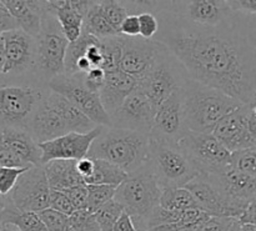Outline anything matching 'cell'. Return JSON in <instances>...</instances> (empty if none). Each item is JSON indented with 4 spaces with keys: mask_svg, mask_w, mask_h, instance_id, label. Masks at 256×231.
I'll list each match as a JSON object with an SVG mask.
<instances>
[{
    "mask_svg": "<svg viewBox=\"0 0 256 231\" xmlns=\"http://www.w3.org/2000/svg\"><path fill=\"white\" fill-rule=\"evenodd\" d=\"M122 42H124L122 35L102 40V52H104V62H102V69H104L105 72H112V70L120 69V62H122Z\"/></svg>",
    "mask_w": 256,
    "mask_h": 231,
    "instance_id": "d6a6232c",
    "label": "cell"
},
{
    "mask_svg": "<svg viewBox=\"0 0 256 231\" xmlns=\"http://www.w3.org/2000/svg\"><path fill=\"white\" fill-rule=\"evenodd\" d=\"M124 212V208L116 200H112V202L102 205L94 214L100 231H112L115 224H116L118 220L120 219Z\"/></svg>",
    "mask_w": 256,
    "mask_h": 231,
    "instance_id": "e575fe53",
    "label": "cell"
},
{
    "mask_svg": "<svg viewBox=\"0 0 256 231\" xmlns=\"http://www.w3.org/2000/svg\"><path fill=\"white\" fill-rule=\"evenodd\" d=\"M184 14L188 22L205 28H218L228 22L232 10L226 2L218 0H195L184 2Z\"/></svg>",
    "mask_w": 256,
    "mask_h": 231,
    "instance_id": "603a6c76",
    "label": "cell"
},
{
    "mask_svg": "<svg viewBox=\"0 0 256 231\" xmlns=\"http://www.w3.org/2000/svg\"><path fill=\"white\" fill-rule=\"evenodd\" d=\"M26 130L39 144L69 134L66 125L64 124L60 115L45 102V96L32 114Z\"/></svg>",
    "mask_w": 256,
    "mask_h": 231,
    "instance_id": "cb8c5ba5",
    "label": "cell"
},
{
    "mask_svg": "<svg viewBox=\"0 0 256 231\" xmlns=\"http://www.w3.org/2000/svg\"><path fill=\"white\" fill-rule=\"evenodd\" d=\"M70 224L72 231H100L95 215L88 210H76L70 215Z\"/></svg>",
    "mask_w": 256,
    "mask_h": 231,
    "instance_id": "f35d334b",
    "label": "cell"
},
{
    "mask_svg": "<svg viewBox=\"0 0 256 231\" xmlns=\"http://www.w3.org/2000/svg\"><path fill=\"white\" fill-rule=\"evenodd\" d=\"M182 92L185 124L192 132L212 134L220 120L245 105L192 79L188 80Z\"/></svg>",
    "mask_w": 256,
    "mask_h": 231,
    "instance_id": "7a4b0ae2",
    "label": "cell"
},
{
    "mask_svg": "<svg viewBox=\"0 0 256 231\" xmlns=\"http://www.w3.org/2000/svg\"><path fill=\"white\" fill-rule=\"evenodd\" d=\"M45 102L60 115L64 124L66 125L69 132H80L86 134L96 128V125L89 119L85 114H82L72 102H70L62 95L50 92L45 96Z\"/></svg>",
    "mask_w": 256,
    "mask_h": 231,
    "instance_id": "484cf974",
    "label": "cell"
},
{
    "mask_svg": "<svg viewBox=\"0 0 256 231\" xmlns=\"http://www.w3.org/2000/svg\"><path fill=\"white\" fill-rule=\"evenodd\" d=\"M158 42L180 62L190 79L250 104L256 94V46L232 28H205L162 14ZM160 25V24H159Z\"/></svg>",
    "mask_w": 256,
    "mask_h": 231,
    "instance_id": "6da1fadb",
    "label": "cell"
},
{
    "mask_svg": "<svg viewBox=\"0 0 256 231\" xmlns=\"http://www.w3.org/2000/svg\"><path fill=\"white\" fill-rule=\"evenodd\" d=\"M0 168H10V169H30L26 164L22 162L16 155L12 154L4 142L0 138Z\"/></svg>",
    "mask_w": 256,
    "mask_h": 231,
    "instance_id": "f6af8a7d",
    "label": "cell"
},
{
    "mask_svg": "<svg viewBox=\"0 0 256 231\" xmlns=\"http://www.w3.org/2000/svg\"><path fill=\"white\" fill-rule=\"evenodd\" d=\"M149 165L162 189L185 188L200 175L179 142L166 140L150 138Z\"/></svg>",
    "mask_w": 256,
    "mask_h": 231,
    "instance_id": "5b68a950",
    "label": "cell"
},
{
    "mask_svg": "<svg viewBox=\"0 0 256 231\" xmlns=\"http://www.w3.org/2000/svg\"><path fill=\"white\" fill-rule=\"evenodd\" d=\"M28 169H10V168H0V196H9L14 189L20 175Z\"/></svg>",
    "mask_w": 256,
    "mask_h": 231,
    "instance_id": "ab89813d",
    "label": "cell"
},
{
    "mask_svg": "<svg viewBox=\"0 0 256 231\" xmlns=\"http://www.w3.org/2000/svg\"><path fill=\"white\" fill-rule=\"evenodd\" d=\"M116 189L118 186H112V185H88L89 196H88L85 210L95 214L102 205L114 200Z\"/></svg>",
    "mask_w": 256,
    "mask_h": 231,
    "instance_id": "836d02e7",
    "label": "cell"
},
{
    "mask_svg": "<svg viewBox=\"0 0 256 231\" xmlns=\"http://www.w3.org/2000/svg\"><path fill=\"white\" fill-rule=\"evenodd\" d=\"M106 72L105 85L100 92V99L108 114L112 116L122 102L139 88V80L122 69Z\"/></svg>",
    "mask_w": 256,
    "mask_h": 231,
    "instance_id": "7402d4cb",
    "label": "cell"
},
{
    "mask_svg": "<svg viewBox=\"0 0 256 231\" xmlns=\"http://www.w3.org/2000/svg\"><path fill=\"white\" fill-rule=\"evenodd\" d=\"M0 138L8 149L29 168L44 166L39 142L26 129L0 126Z\"/></svg>",
    "mask_w": 256,
    "mask_h": 231,
    "instance_id": "44dd1931",
    "label": "cell"
},
{
    "mask_svg": "<svg viewBox=\"0 0 256 231\" xmlns=\"http://www.w3.org/2000/svg\"><path fill=\"white\" fill-rule=\"evenodd\" d=\"M242 231H256L255 225H249V224H242Z\"/></svg>",
    "mask_w": 256,
    "mask_h": 231,
    "instance_id": "680465c9",
    "label": "cell"
},
{
    "mask_svg": "<svg viewBox=\"0 0 256 231\" xmlns=\"http://www.w3.org/2000/svg\"><path fill=\"white\" fill-rule=\"evenodd\" d=\"M139 15L140 38L146 40H152L159 32V19L152 12H144Z\"/></svg>",
    "mask_w": 256,
    "mask_h": 231,
    "instance_id": "60d3db41",
    "label": "cell"
},
{
    "mask_svg": "<svg viewBox=\"0 0 256 231\" xmlns=\"http://www.w3.org/2000/svg\"><path fill=\"white\" fill-rule=\"evenodd\" d=\"M50 209L62 212L68 216H70V215L76 212L69 198L66 196V194L62 192H58V190H50Z\"/></svg>",
    "mask_w": 256,
    "mask_h": 231,
    "instance_id": "b9f144b4",
    "label": "cell"
},
{
    "mask_svg": "<svg viewBox=\"0 0 256 231\" xmlns=\"http://www.w3.org/2000/svg\"><path fill=\"white\" fill-rule=\"evenodd\" d=\"M5 6L16 22L18 28L36 39L42 32V18L45 14V2L28 0H2Z\"/></svg>",
    "mask_w": 256,
    "mask_h": 231,
    "instance_id": "d4e9b609",
    "label": "cell"
},
{
    "mask_svg": "<svg viewBox=\"0 0 256 231\" xmlns=\"http://www.w3.org/2000/svg\"><path fill=\"white\" fill-rule=\"evenodd\" d=\"M255 46H256V45H255Z\"/></svg>",
    "mask_w": 256,
    "mask_h": 231,
    "instance_id": "6125c7cd",
    "label": "cell"
},
{
    "mask_svg": "<svg viewBox=\"0 0 256 231\" xmlns=\"http://www.w3.org/2000/svg\"><path fill=\"white\" fill-rule=\"evenodd\" d=\"M0 231H19V230H16L15 228H12V226H9V225L0 224Z\"/></svg>",
    "mask_w": 256,
    "mask_h": 231,
    "instance_id": "91938a15",
    "label": "cell"
},
{
    "mask_svg": "<svg viewBox=\"0 0 256 231\" xmlns=\"http://www.w3.org/2000/svg\"><path fill=\"white\" fill-rule=\"evenodd\" d=\"M106 72L102 68H92L86 74H84V82L90 92L95 94H100L105 85Z\"/></svg>",
    "mask_w": 256,
    "mask_h": 231,
    "instance_id": "7bdbcfd3",
    "label": "cell"
},
{
    "mask_svg": "<svg viewBox=\"0 0 256 231\" xmlns=\"http://www.w3.org/2000/svg\"><path fill=\"white\" fill-rule=\"evenodd\" d=\"M5 69V50H4V42L0 35V75L4 74Z\"/></svg>",
    "mask_w": 256,
    "mask_h": 231,
    "instance_id": "9f6ffc18",
    "label": "cell"
},
{
    "mask_svg": "<svg viewBox=\"0 0 256 231\" xmlns=\"http://www.w3.org/2000/svg\"><path fill=\"white\" fill-rule=\"evenodd\" d=\"M159 205L172 212H186L192 209H200L196 200L186 188H169L162 189Z\"/></svg>",
    "mask_w": 256,
    "mask_h": 231,
    "instance_id": "4dcf8cb0",
    "label": "cell"
},
{
    "mask_svg": "<svg viewBox=\"0 0 256 231\" xmlns=\"http://www.w3.org/2000/svg\"><path fill=\"white\" fill-rule=\"evenodd\" d=\"M99 4L102 12L106 16L108 22L120 35V28H122V22L129 15L128 8L125 6L124 2H115V0H105V2H99Z\"/></svg>",
    "mask_w": 256,
    "mask_h": 231,
    "instance_id": "d590c367",
    "label": "cell"
},
{
    "mask_svg": "<svg viewBox=\"0 0 256 231\" xmlns=\"http://www.w3.org/2000/svg\"><path fill=\"white\" fill-rule=\"evenodd\" d=\"M5 50L4 75H22L35 68L36 39L20 29L2 34Z\"/></svg>",
    "mask_w": 256,
    "mask_h": 231,
    "instance_id": "e0dca14e",
    "label": "cell"
},
{
    "mask_svg": "<svg viewBox=\"0 0 256 231\" xmlns=\"http://www.w3.org/2000/svg\"><path fill=\"white\" fill-rule=\"evenodd\" d=\"M112 231H142V230L138 229L135 222H132V216H130L126 212H124L122 214V216H120V219L118 220L116 224H115Z\"/></svg>",
    "mask_w": 256,
    "mask_h": 231,
    "instance_id": "816d5d0a",
    "label": "cell"
},
{
    "mask_svg": "<svg viewBox=\"0 0 256 231\" xmlns=\"http://www.w3.org/2000/svg\"><path fill=\"white\" fill-rule=\"evenodd\" d=\"M82 32H88L90 35H94L95 38L100 40L108 39V38L118 36V32L110 25L106 16L102 12L100 8L99 2H94L92 9L84 18V24H82Z\"/></svg>",
    "mask_w": 256,
    "mask_h": 231,
    "instance_id": "f546056e",
    "label": "cell"
},
{
    "mask_svg": "<svg viewBox=\"0 0 256 231\" xmlns=\"http://www.w3.org/2000/svg\"><path fill=\"white\" fill-rule=\"evenodd\" d=\"M238 220L242 224L255 225L256 226V199L245 209V212H242V215Z\"/></svg>",
    "mask_w": 256,
    "mask_h": 231,
    "instance_id": "db71d44e",
    "label": "cell"
},
{
    "mask_svg": "<svg viewBox=\"0 0 256 231\" xmlns=\"http://www.w3.org/2000/svg\"><path fill=\"white\" fill-rule=\"evenodd\" d=\"M9 200L22 212H40L50 208V186L44 166H34L18 179Z\"/></svg>",
    "mask_w": 256,
    "mask_h": 231,
    "instance_id": "8fae6325",
    "label": "cell"
},
{
    "mask_svg": "<svg viewBox=\"0 0 256 231\" xmlns=\"http://www.w3.org/2000/svg\"><path fill=\"white\" fill-rule=\"evenodd\" d=\"M185 188L192 192L200 210L209 214L210 216L239 219L238 212L228 204L209 175L200 174Z\"/></svg>",
    "mask_w": 256,
    "mask_h": 231,
    "instance_id": "ffe728a7",
    "label": "cell"
},
{
    "mask_svg": "<svg viewBox=\"0 0 256 231\" xmlns=\"http://www.w3.org/2000/svg\"><path fill=\"white\" fill-rule=\"evenodd\" d=\"M102 126H96L86 134L69 132L50 142L39 144L42 152V165L52 160H82L89 155L92 142L102 132Z\"/></svg>",
    "mask_w": 256,
    "mask_h": 231,
    "instance_id": "ac0fdd59",
    "label": "cell"
},
{
    "mask_svg": "<svg viewBox=\"0 0 256 231\" xmlns=\"http://www.w3.org/2000/svg\"><path fill=\"white\" fill-rule=\"evenodd\" d=\"M120 35L126 38H138L140 36V24L139 15L129 14L126 19L122 22L120 28Z\"/></svg>",
    "mask_w": 256,
    "mask_h": 231,
    "instance_id": "7dc6e473",
    "label": "cell"
},
{
    "mask_svg": "<svg viewBox=\"0 0 256 231\" xmlns=\"http://www.w3.org/2000/svg\"><path fill=\"white\" fill-rule=\"evenodd\" d=\"M76 160H52L44 165L50 190L62 192L85 184L78 172Z\"/></svg>",
    "mask_w": 256,
    "mask_h": 231,
    "instance_id": "4316f807",
    "label": "cell"
},
{
    "mask_svg": "<svg viewBox=\"0 0 256 231\" xmlns=\"http://www.w3.org/2000/svg\"><path fill=\"white\" fill-rule=\"evenodd\" d=\"M50 92L62 95L86 115L96 126H112V118L105 110L99 94L90 92L84 82V74H62L50 80Z\"/></svg>",
    "mask_w": 256,
    "mask_h": 231,
    "instance_id": "9c48e42d",
    "label": "cell"
},
{
    "mask_svg": "<svg viewBox=\"0 0 256 231\" xmlns=\"http://www.w3.org/2000/svg\"><path fill=\"white\" fill-rule=\"evenodd\" d=\"M76 166H78V172H79V174L82 175V179L85 180L86 178H89L90 175L92 174V172H94V159L86 156L82 160H78Z\"/></svg>",
    "mask_w": 256,
    "mask_h": 231,
    "instance_id": "f5cc1de1",
    "label": "cell"
},
{
    "mask_svg": "<svg viewBox=\"0 0 256 231\" xmlns=\"http://www.w3.org/2000/svg\"><path fill=\"white\" fill-rule=\"evenodd\" d=\"M15 29H19L16 22L12 18V15L10 14L9 9L5 6L2 0H0V35Z\"/></svg>",
    "mask_w": 256,
    "mask_h": 231,
    "instance_id": "c3c4849f",
    "label": "cell"
},
{
    "mask_svg": "<svg viewBox=\"0 0 256 231\" xmlns=\"http://www.w3.org/2000/svg\"><path fill=\"white\" fill-rule=\"evenodd\" d=\"M198 172L202 175H218L232 165V155L214 134L188 132L179 142Z\"/></svg>",
    "mask_w": 256,
    "mask_h": 231,
    "instance_id": "ba28073f",
    "label": "cell"
},
{
    "mask_svg": "<svg viewBox=\"0 0 256 231\" xmlns=\"http://www.w3.org/2000/svg\"><path fill=\"white\" fill-rule=\"evenodd\" d=\"M249 114H250V126H252V134L256 139V94L252 102L249 104Z\"/></svg>",
    "mask_w": 256,
    "mask_h": 231,
    "instance_id": "11a10c76",
    "label": "cell"
},
{
    "mask_svg": "<svg viewBox=\"0 0 256 231\" xmlns=\"http://www.w3.org/2000/svg\"><path fill=\"white\" fill-rule=\"evenodd\" d=\"M42 99V90L29 85L0 86V126L26 129Z\"/></svg>",
    "mask_w": 256,
    "mask_h": 231,
    "instance_id": "30bf717a",
    "label": "cell"
},
{
    "mask_svg": "<svg viewBox=\"0 0 256 231\" xmlns=\"http://www.w3.org/2000/svg\"><path fill=\"white\" fill-rule=\"evenodd\" d=\"M162 188L160 186L149 164L145 165L119 185L115 192L116 200L132 216L138 229L142 230L145 220L159 206Z\"/></svg>",
    "mask_w": 256,
    "mask_h": 231,
    "instance_id": "277c9868",
    "label": "cell"
},
{
    "mask_svg": "<svg viewBox=\"0 0 256 231\" xmlns=\"http://www.w3.org/2000/svg\"><path fill=\"white\" fill-rule=\"evenodd\" d=\"M232 166L256 179V146L232 152Z\"/></svg>",
    "mask_w": 256,
    "mask_h": 231,
    "instance_id": "8d00e7d4",
    "label": "cell"
},
{
    "mask_svg": "<svg viewBox=\"0 0 256 231\" xmlns=\"http://www.w3.org/2000/svg\"><path fill=\"white\" fill-rule=\"evenodd\" d=\"M165 49L166 46L155 39L124 36L120 69L140 80L150 72Z\"/></svg>",
    "mask_w": 256,
    "mask_h": 231,
    "instance_id": "4fadbf2b",
    "label": "cell"
},
{
    "mask_svg": "<svg viewBox=\"0 0 256 231\" xmlns=\"http://www.w3.org/2000/svg\"><path fill=\"white\" fill-rule=\"evenodd\" d=\"M0 224L9 225L19 231H48L38 212L16 209L9 198H6L4 208L0 212Z\"/></svg>",
    "mask_w": 256,
    "mask_h": 231,
    "instance_id": "83f0119b",
    "label": "cell"
},
{
    "mask_svg": "<svg viewBox=\"0 0 256 231\" xmlns=\"http://www.w3.org/2000/svg\"><path fill=\"white\" fill-rule=\"evenodd\" d=\"M86 58L90 62L92 68H102L104 62V52H102V40L95 44L90 45V48L86 52Z\"/></svg>",
    "mask_w": 256,
    "mask_h": 231,
    "instance_id": "681fc988",
    "label": "cell"
},
{
    "mask_svg": "<svg viewBox=\"0 0 256 231\" xmlns=\"http://www.w3.org/2000/svg\"><path fill=\"white\" fill-rule=\"evenodd\" d=\"M155 115L156 108L138 88L110 118L112 128L150 135Z\"/></svg>",
    "mask_w": 256,
    "mask_h": 231,
    "instance_id": "7c38bea8",
    "label": "cell"
},
{
    "mask_svg": "<svg viewBox=\"0 0 256 231\" xmlns=\"http://www.w3.org/2000/svg\"><path fill=\"white\" fill-rule=\"evenodd\" d=\"M149 135L102 126L88 156L112 162L130 175L149 164Z\"/></svg>",
    "mask_w": 256,
    "mask_h": 231,
    "instance_id": "3957f363",
    "label": "cell"
},
{
    "mask_svg": "<svg viewBox=\"0 0 256 231\" xmlns=\"http://www.w3.org/2000/svg\"><path fill=\"white\" fill-rule=\"evenodd\" d=\"M5 202H6V198H2V196H0V212H2V208H4V205H5Z\"/></svg>",
    "mask_w": 256,
    "mask_h": 231,
    "instance_id": "94428289",
    "label": "cell"
},
{
    "mask_svg": "<svg viewBox=\"0 0 256 231\" xmlns=\"http://www.w3.org/2000/svg\"><path fill=\"white\" fill-rule=\"evenodd\" d=\"M189 79L184 66L166 48L150 72L139 80V90L149 98L158 110L172 94L182 89Z\"/></svg>",
    "mask_w": 256,
    "mask_h": 231,
    "instance_id": "8992f818",
    "label": "cell"
},
{
    "mask_svg": "<svg viewBox=\"0 0 256 231\" xmlns=\"http://www.w3.org/2000/svg\"><path fill=\"white\" fill-rule=\"evenodd\" d=\"M220 190L228 204L238 212L239 218L256 199V179L234 169L230 165L225 172L209 175Z\"/></svg>",
    "mask_w": 256,
    "mask_h": 231,
    "instance_id": "5bb4252c",
    "label": "cell"
},
{
    "mask_svg": "<svg viewBox=\"0 0 256 231\" xmlns=\"http://www.w3.org/2000/svg\"><path fill=\"white\" fill-rule=\"evenodd\" d=\"M94 2L86 0H60L45 2V12L56 18L64 36L74 42L82 36L84 18L92 9Z\"/></svg>",
    "mask_w": 256,
    "mask_h": 231,
    "instance_id": "d6986e66",
    "label": "cell"
},
{
    "mask_svg": "<svg viewBox=\"0 0 256 231\" xmlns=\"http://www.w3.org/2000/svg\"><path fill=\"white\" fill-rule=\"evenodd\" d=\"M212 134L230 152L256 146V139L250 126L249 104L242 105L220 120Z\"/></svg>",
    "mask_w": 256,
    "mask_h": 231,
    "instance_id": "2e32d148",
    "label": "cell"
},
{
    "mask_svg": "<svg viewBox=\"0 0 256 231\" xmlns=\"http://www.w3.org/2000/svg\"><path fill=\"white\" fill-rule=\"evenodd\" d=\"M129 174L112 162L94 159V172L84 180L86 185H112L119 186L128 179Z\"/></svg>",
    "mask_w": 256,
    "mask_h": 231,
    "instance_id": "f1b7e54d",
    "label": "cell"
},
{
    "mask_svg": "<svg viewBox=\"0 0 256 231\" xmlns=\"http://www.w3.org/2000/svg\"><path fill=\"white\" fill-rule=\"evenodd\" d=\"M188 132L189 130L185 124L184 92L180 89L158 108L149 138L179 142Z\"/></svg>",
    "mask_w": 256,
    "mask_h": 231,
    "instance_id": "9a60e30c",
    "label": "cell"
},
{
    "mask_svg": "<svg viewBox=\"0 0 256 231\" xmlns=\"http://www.w3.org/2000/svg\"><path fill=\"white\" fill-rule=\"evenodd\" d=\"M230 231H242V222H239L238 219L234 220V222H232V226Z\"/></svg>",
    "mask_w": 256,
    "mask_h": 231,
    "instance_id": "6f0895ef",
    "label": "cell"
},
{
    "mask_svg": "<svg viewBox=\"0 0 256 231\" xmlns=\"http://www.w3.org/2000/svg\"><path fill=\"white\" fill-rule=\"evenodd\" d=\"M48 231H72L70 216L54 209H45L38 212Z\"/></svg>",
    "mask_w": 256,
    "mask_h": 231,
    "instance_id": "74e56055",
    "label": "cell"
},
{
    "mask_svg": "<svg viewBox=\"0 0 256 231\" xmlns=\"http://www.w3.org/2000/svg\"><path fill=\"white\" fill-rule=\"evenodd\" d=\"M100 42V39L95 38L94 35H90L88 32H82V36L74 42H69V46L66 50V56H65V74L75 75L76 74V64L82 58L86 56V52L90 45Z\"/></svg>",
    "mask_w": 256,
    "mask_h": 231,
    "instance_id": "1f68e13d",
    "label": "cell"
},
{
    "mask_svg": "<svg viewBox=\"0 0 256 231\" xmlns=\"http://www.w3.org/2000/svg\"><path fill=\"white\" fill-rule=\"evenodd\" d=\"M232 12H245L256 14V0H230L226 2Z\"/></svg>",
    "mask_w": 256,
    "mask_h": 231,
    "instance_id": "f907efd6",
    "label": "cell"
},
{
    "mask_svg": "<svg viewBox=\"0 0 256 231\" xmlns=\"http://www.w3.org/2000/svg\"><path fill=\"white\" fill-rule=\"evenodd\" d=\"M234 220L232 218L212 216L195 231H230Z\"/></svg>",
    "mask_w": 256,
    "mask_h": 231,
    "instance_id": "bcb514c9",
    "label": "cell"
},
{
    "mask_svg": "<svg viewBox=\"0 0 256 231\" xmlns=\"http://www.w3.org/2000/svg\"><path fill=\"white\" fill-rule=\"evenodd\" d=\"M64 192L66 194V196L69 198V200L72 202V206L75 208V210L86 209L88 196H89V190H88L86 184L70 188V189L65 190Z\"/></svg>",
    "mask_w": 256,
    "mask_h": 231,
    "instance_id": "ee69618b",
    "label": "cell"
},
{
    "mask_svg": "<svg viewBox=\"0 0 256 231\" xmlns=\"http://www.w3.org/2000/svg\"><path fill=\"white\" fill-rule=\"evenodd\" d=\"M69 42L64 36L56 18L45 12L42 32L36 38L35 68L42 80H50L65 74V56Z\"/></svg>",
    "mask_w": 256,
    "mask_h": 231,
    "instance_id": "52a82bcc",
    "label": "cell"
}]
</instances>
